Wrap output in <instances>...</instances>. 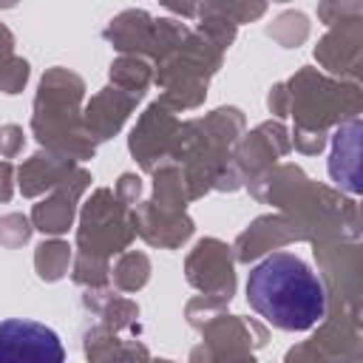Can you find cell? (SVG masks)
Returning a JSON list of instances; mask_svg holds the SVG:
<instances>
[{
	"label": "cell",
	"instance_id": "obj_1",
	"mask_svg": "<svg viewBox=\"0 0 363 363\" xmlns=\"http://www.w3.org/2000/svg\"><path fill=\"white\" fill-rule=\"evenodd\" d=\"M250 306L284 332H306L326 312V292L318 275L292 252H275L247 275Z\"/></svg>",
	"mask_w": 363,
	"mask_h": 363
},
{
	"label": "cell",
	"instance_id": "obj_2",
	"mask_svg": "<svg viewBox=\"0 0 363 363\" xmlns=\"http://www.w3.org/2000/svg\"><path fill=\"white\" fill-rule=\"evenodd\" d=\"M62 357L65 352L54 329L34 320L0 323V363H60Z\"/></svg>",
	"mask_w": 363,
	"mask_h": 363
}]
</instances>
